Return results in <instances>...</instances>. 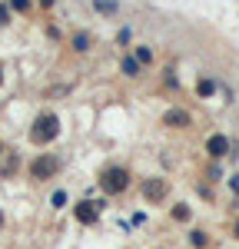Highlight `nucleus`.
I'll return each mask as SVG.
<instances>
[{
  "label": "nucleus",
  "instance_id": "obj_15",
  "mask_svg": "<svg viewBox=\"0 0 239 249\" xmlns=\"http://www.w3.org/2000/svg\"><path fill=\"white\" fill-rule=\"evenodd\" d=\"M10 3H14L17 10H27V7H30V0H10Z\"/></svg>",
  "mask_w": 239,
  "mask_h": 249
},
{
  "label": "nucleus",
  "instance_id": "obj_5",
  "mask_svg": "<svg viewBox=\"0 0 239 249\" xmlns=\"http://www.w3.org/2000/svg\"><path fill=\"white\" fill-rule=\"evenodd\" d=\"M189 123H193V116L186 113V110H166V113H163V126L183 130V126H189Z\"/></svg>",
  "mask_w": 239,
  "mask_h": 249
},
{
  "label": "nucleus",
  "instance_id": "obj_1",
  "mask_svg": "<svg viewBox=\"0 0 239 249\" xmlns=\"http://www.w3.org/2000/svg\"><path fill=\"white\" fill-rule=\"evenodd\" d=\"M57 133H60V120H57V113H40L37 120H34V130H30V140H34L37 146H43V143L57 140Z\"/></svg>",
  "mask_w": 239,
  "mask_h": 249
},
{
  "label": "nucleus",
  "instance_id": "obj_4",
  "mask_svg": "<svg viewBox=\"0 0 239 249\" xmlns=\"http://www.w3.org/2000/svg\"><path fill=\"white\" fill-rule=\"evenodd\" d=\"M73 216H77L83 226H90V223H97V219H100V206H97V203H90V199H83V203L73 206Z\"/></svg>",
  "mask_w": 239,
  "mask_h": 249
},
{
  "label": "nucleus",
  "instance_id": "obj_12",
  "mask_svg": "<svg viewBox=\"0 0 239 249\" xmlns=\"http://www.w3.org/2000/svg\"><path fill=\"white\" fill-rule=\"evenodd\" d=\"M150 60H153V53H150L146 47H139L137 50V63H150Z\"/></svg>",
  "mask_w": 239,
  "mask_h": 249
},
{
  "label": "nucleus",
  "instance_id": "obj_8",
  "mask_svg": "<svg viewBox=\"0 0 239 249\" xmlns=\"http://www.w3.org/2000/svg\"><path fill=\"white\" fill-rule=\"evenodd\" d=\"M123 73H126V77H137V73H139L137 57H126V60H123Z\"/></svg>",
  "mask_w": 239,
  "mask_h": 249
},
{
  "label": "nucleus",
  "instance_id": "obj_20",
  "mask_svg": "<svg viewBox=\"0 0 239 249\" xmlns=\"http://www.w3.org/2000/svg\"><path fill=\"white\" fill-rule=\"evenodd\" d=\"M0 156H3V143H0Z\"/></svg>",
  "mask_w": 239,
  "mask_h": 249
},
{
  "label": "nucleus",
  "instance_id": "obj_16",
  "mask_svg": "<svg viewBox=\"0 0 239 249\" xmlns=\"http://www.w3.org/2000/svg\"><path fill=\"white\" fill-rule=\"evenodd\" d=\"M3 23H7V7L0 3V27H3Z\"/></svg>",
  "mask_w": 239,
  "mask_h": 249
},
{
  "label": "nucleus",
  "instance_id": "obj_18",
  "mask_svg": "<svg viewBox=\"0 0 239 249\" xmlns=\"http://www.w3.org/2000/svg\"><path fill=\"white\" fill-rule=\"evenodd\" d=\"M40 3H43V7H53V0H40Z\"/></svg>",
  "mask_w": 239,
  "mask_h": 249
},
{
  "label": "nucleus",
  "instance_id": "obj_2",
  "mask_svg": "<svg viewBox=\"0 0 239 249\" xmlns=\"http://www.w3.org/2000/svg\"><path fill=\"white\" fill-rule=\"evenodd\" d=\"M100 186H103V193L117 196V193H123L130 186V173L123 170V166H106V170L100 173Z\"/></svg>",
  "mask_w": 239,
  "mask_h": 249
},
{
  "label": "nucleus",
  "instance_id": "obj_21",
  "mask_svg": "<svg viewBox=\"0 0 239 249\" xmlns=\"http://www.w3.org/2000/svg\"><path fill=\"white\" fill-rule=\"evenodd\" d=\"M236 236H239V223H236Z\"/></svg>",
  "mask_w": 239,
  "mask_h": 249
},
{
  "label": "nucleus",
  "instance_id": "obj_13",
  "mask_svg": "<svg viewBox=\"0 0 239 249\" xmlns=\"http://www.w3.org/2000/svg\"><path fill=\"white\" fill-rule=\"evenodd\" d=\"M173 219L186 223V219H189V210H186V206H176V210H173Z\"/></svg>",
  "mask_w": 239,
  "mask_h": 249
},
{
  "label": "nucleus",
  "instance_id": "obj_3",
  "mask_svg": "<svg viewBox=\"0 0 239 249\" xmlns=\"http://www.w3.org/2000/svg\"><path fill=\"white\" fill-rule=\"evenodd\" d=\"M57 170H60V160H57V156H50V153L37 156V160L30 163V176H34V179H50Z\"/></svg>",
  "mask_w": 239,
  "mask_h": 249
},
{
  "label": "nucleus",
  "instance_id": "obj_10",
  "mask_svg": "<svg viewBox=\"0 0 239 249\" xmlns=\"http://www.w3.org/2000/svg\"><path fill=\"white\" fill-rule=\"evenodd\" d=\"M97 7L103 14H113V10H117V0H97Z\"/></svg>",
  "mask_w": 239,
  "mask_h": 249
},
{
  "label": "nucleus",
  "instance_id": "obj_17",
  "mask_svg": "<svg viewBox=\"0 0 239 249\" xmlns=\"http://www.w3.org/2000/svg\"><path fill=\"white\" fill-rule=\"evenodd\" d=\"M229 186H233V190L239 193V176H233V183H229Z\"/></svg>",
  "mask_w": 239,
  "mask_h": 249
},
{
  "label": "nucleus",
  "instance_id": "obj_22",
  "mask_svg": "<svg viewBox=\"0 0 239 249\" xmlns=\"http://www.w3.org/2000/svg\"><path fill=\"white\" fill-rule=\"evenodd\" d=\"M0 223H3V216H0Z\"/></svg>",
  "mask_w": 239,
  "mask_h": 249
},
{
  "label": "nucleus",
  "instance_id": "obj_7",
  "mask_svg": "<svg viewBox=\"0 0 239 249\" xmlns=\"http://www.w3.org/2000/svg\"><path fill=\"white\" fill-rule=\"evenodd\" d=\"M206 153L209 156H226L229 153V140H226L222 133H213L209 140H206Z\"/></svg>",
  "mask_w": 239,
  "mask_h": 249
},
{
  "label": "nucleus",
  "instance_id": "obj_9",
  "mask_svg": "<svg viewBox=\"0 0 239 249\" xmlns=\"http://www.w3.org/2000/svg\"><path fill=\"white\" fill-rule=\"evenodd\" d=\"M199 93H203V96L216 93V83H213V80H199Z\"/></svg>",
  "mask_w": 239,
  "mask_h": 249
},
{
  "label": "nucleus",
  "instance_id": "obj_19",
  "mask_svg": "<svg viewBox=\"0 0 239 249\" xmlns=\"http://www.w3.org/2000/svg\"><path fill=\"white\" fill-rule=\"evenodd\" d=\"M0 83H3V67H0Z\"/></svg>",
  "mask_w": 239,
  "mask_h": 249
},
{
  "label": "nucleus",
  "instance_id": "obj_11",
  "mask_svg": "<svg viewBox=\"0 0 239 249\" xmlns=\"http://www.w3.org/2000/svg\"><path fill=\"white\" fill-rule=\"evenodd\" d=\"M73 47H77V50H86V47H90V37H86V34H77V37H73Z\"/></svg>",
  "mask_w": 239,
  "mask_h": 249
},
{
  "label": "nucleus",
  "instance_id": "obj_14",
  "mask_svg": "<svg viewBox=\"0 0 239 249\" xmlns=\"http://www.w3.org/2000/svg\"><path fill=\"white\" fill-rule=\"evenodd\" d=\"M50 203H53V206H57V210H60V206L67 203V193H53V199H50Z\"/></svg>",
  "mask_w": 239,
  "mask_h": 249
},
{
  "label": "nucleus",
  "instance_id": "obj_6",
  "mask_svg": "<svg viewBox=\"0 0 239 249\" xmlns=\"http://www.w3.org/2000/svg\"><path fill=\"white\" fill-rule=\"evenodd\" d=\"M166 190H170V186H166L163 179H146V183H143V196H146L150 203H159V199L166 196Z\"/></svg>",
  "mask_w": 239,
  "mask_h": 249
}]
</instances>
